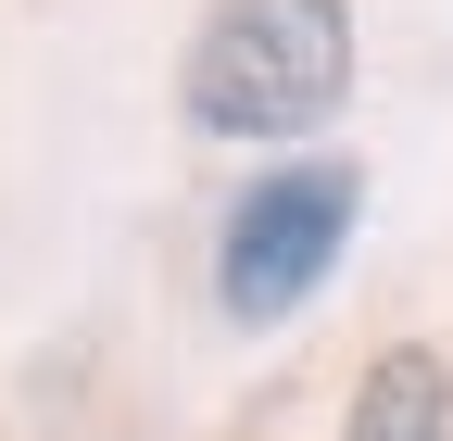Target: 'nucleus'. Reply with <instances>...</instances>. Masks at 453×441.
I'll return each mask as SVG.
<instances>
[{
	"instance_id": "nucleus-1",
	"label": "nucleus",
	"mask_w": 453,
	"mask_h": 441,
	"mask_svg": "<svg viewBox=\"0 0 453 441\" xmlns=\"http://www.w3.org/2000/svg\"><path fill=\"white\" fill-rule=\"evenodd\" d=\"M353 101V0H202L177 50V114L202 139L290 151Z\"/></svg>"
},
{
	"instance_id": "nucleus-2",
	"label": "nucleus",
	"mask_w": 453,
	"mask_h": 441,
	"mask_svg": "<svg viewBox=\"0 0 453 441\" xmlns=\"http://www.w3.org/2000/svg\"><path fill=\"white\" fill-rule=\"evenodd\" d=\"M353 214H365V177L340 151H303V164H277V177H252L226 202V228H214V315L226 328H290L340 278Z\"/></svg>"
},
{
	"instance_id": "nucleus-3",
	"label": "nucleus",
	"mask_w": 453,
	"mask_h": 441,
	"mask_svg": "<svg viewBox=\"0 0 453 441\" xmlns=\"http://www.w3.org/2000/svg\"><path fill=\"white\" fill-rule=\"evenodd\" d=\"M340 441H453V366H441L428 341H390V353H365Z\"/></svg>"
}]
</instances>
